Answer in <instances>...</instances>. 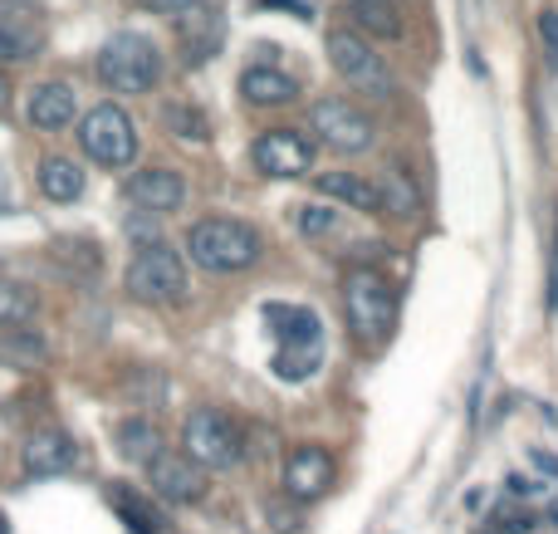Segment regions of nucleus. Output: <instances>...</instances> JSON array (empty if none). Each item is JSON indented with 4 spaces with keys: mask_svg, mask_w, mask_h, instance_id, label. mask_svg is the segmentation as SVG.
<instances>
[{
    "mask_svg": "<svg viewBox=\"0 0 558 534\" xmlns=\"http://www.w3.org/2000/svg\"><path fill=\"white\" fill-rule=\"evenodd\" d=\"M186 255L211 275H235L260 260V235L235 216H206L186 231Z\"/></svg>",
    "mask_w": 558,
    "mask_h": 534,
    "instance_id": "obj_1",
    "label": "nucleus"
},
{
    "mask_svg": "<svg viewBox=\"0 0 558 534\" xmlns=\"http://www.w3.org/2000/svg\"><path fill=\"white\" fill-rule=\"evenodd\" d=\"M98 78L113 94H147L162 78V54H157V45L147 35L123 29V35H113L98 49Z\"/></svg>",
    "mask_w": 558,
    "mask_h": 534,
    "instance_id": "obj_2",
    "label": "nucleus"
},
{
    "mask_svg": "<svg viewBox=\"0 0 558 534\" xmlns=\"http://www.w3.org/2000/svg\"><path fill=\"white\" fill-rule=\"evenodd\" d=\"M343 314L363 343H383L397 329V290L377 270H353L343 280Z\"/></svg>",
    "mask_w": 558,
    "mask_h": 534,
    "instance_id": "obj_3",
    "label": "nucleus"
},
{
    "mask_svg": "<svg viewBox=\"0 0 558 534\" xmlns=\"http://www.w3.org/2000/svg\"><path fill=\"white\" fill-rule=\"evenodd\" d=\"M128 294L143 304H182L186 300V265L172 245L147 241L128 265Z\"/></svg>",
    "mask_w": 558,
    "mask_h": 534,
    "instance_id": "obj_4",
    "label": "nucleus"
},
{
    "mask_svg": "<svg viewBox=\"0 0 558 534\" xmlns=\"http://www.w3.org/2000/svg\"><path fill=\"white\" fill-rule=\"evenodd\" d=\"M182 451L196 461V466L226 471V466H235V461L245 457V437H241V427H235L226 412L196 408L192 417H186V427H182Z\"/></svg>",
    "mask_w": 558,
    "mask_h": 534,
    "instance_id": "obj_5",
    "label": "nucleus"
},
{
    "mask_svg": "<svg viewBox=\"0 0 558 534\" xmlns=\"http://www.w3.org/2000/svg\"><path fill=\"white\" fill-rule=\"evenodd\" d=\"M78 147L94 157L98 167H128L137 157V128L118 104H98L78 123Z\"/></svg>",
    "mask_w": 558,
    "mask_h": 534,
    "instance_id": "obj_6",
    "label": "nucleus"
},
{
    "mask_svg": "<svg viewBox=\"0 0 558 534\" xmlns=\"http://www.w3.org/2000/svg\"><path fill=\"white\" fill-rule=\"evenodd\" d=\"M328 59H333V69L357 88V94H367V98L397 94L392 69H387L383 54H373V45H367L363 35H353V29H328Z\"/></svg>",
    "mask_w": 558,
    "mask_h": 534,
    "instance_id": "obj_7",
    "label": "nucleus"
},
{
    "mask_svg": "<svg viewBox=\"0 0 558 534\" xmlns=\"http://www.w3.org/2000/svg\"><path fill=\"white\" fill-rule=\"evenodd\" d=\"M308 128H314L333 153H367L377 137L373 118H367L363 108H353L348 98H318V104L308 108Z\"/></svg>",
    "mask_w": 558,
    "mask_h": 534,
    "instance_id": "obj_8",
    "label": "nucleus"
},
{
    "mask_svg": "<svg viewBox=\"0 0 558 534\" xmlns=\"http://www.w3.org/2000/svg\"><path fill=\"white\" fill-rule=\"evenodd\" d=\"M251 162L265 177H304L314 167V143L304 133H294V128H270V133L255 137Z\"/></svg>",
    "mask_w": 558,
    "mask_h": 534,
    "instance_id": "obj_9",
    "label": "nucleus"
},
{
    "mask_svg": "<svg viewBox=\"0 0 558 534\" xmlns=\"http://www.w3.org/2000/svg\"><path fill=\"white\" fill-rule=\"evenodd\" d=\"M147 481H153V490L162 500H172V506H192V500L206 496V466H196L186 451H157V457L147 461Z\"/></svg>",
    "mask_w": 558,
    "mask_h": 534,
    "instance_id": "obj_10",
    "label": "nucleus"
},
{
    "mask_svg": "<svg viewBox=\"0 0 558 534\" xmlns=\"http://www.w3.org/2000/svg\"><path fill=\"white\" fill-rule=\"evenodd\" d=\"M328 486H333V457H328L324 447L289 451V461H284V496L289 500L308 506V500L328 496Z\"/></svg>",
    "mask_w": 558,
    "mask_h": 534,
    "instance_id": "obj_11",
    "label": "nucleus"
},
{
    "mask_svg": "<svg viewBox=\"0 0 558 534\" xmlns=\"http://www.w3.org/2000/svg\"><path fill=\"white\" fill-rule=\"evenodd\" d=\"M177 35H182V54L186 64H206V59L221 49V35H226V20L216 5H186L182 15H177Z\"/></svg>",
    "mask_w": 558,
    "mask_h": 534,
    "instance_id": "obj_12",
    "label": "nucleus"
},
{
    "mask_svg": "<svg viewBox=\"0 0 558 534\" xmlns=\"http://www.w3.org/2000/svg\"><path fill=\"white\" fill-rule=\"evenodd\" d=\"M128 202L153 211V216H167L186 202V182H182V172H172V167H147V172H133Z\"/></svg>",
    "mask_w": 558,
    "mask_h": 534,
    "instance_id": "obj_13",
    "label": "nucleus"
},
{
    "mask_svg": "<svg viewBox=\"0 0 558 534\" xmlns=\"http://www.w3.org/2000/svg\"><path fill=\"white\" fill-rule=\"evenodd\" d=\"M74 461H78L74 437L59 432V427H45L25 441V471L29 476H64V471H74Z\"/></svg>",
    "mask_w": 558,
    "mask_h": 534,
    "instance_id": "obj_14",
    "label": "nucleus"
},
{
    "mask_svg": "<svg viewBox=\"0 0 558 534\" xmlns=\"http://www.w3.org/2000/svg\"><path fill=\"white\" fill-rule=\"evenodd\" d=\"M39 45H45L39 20L25 15V10L0 5V64H25V59L39 54Z\"/></svg>",
    "mask_w": 558,
    "mask_h": 534,
    "instance_id": "obj_15",
    "label": "nucleus"
},
{
    "mask_svg": "<svg viewBox=\"0 0 558 534\" xmlns=\"http://www.w3.org/2000/svg\"><path fill=\"white\" fill-rule=\"evenodd\" d=\"M265 324L275 329L279 349H318V314L304 304H270Z\"/></svg>",
    "mask_w": 558,
    "mask_h": 534,
    "instance_id": "obj_16",
    "label": "nucleus"
},
{
    "mask_svg": "<svg viewBox=\"0 0 558 534\" xmlns=\"http://www.w3.org/2000/svg\"><path fill=\"white\" fill-rule=\"evenodd\" d=\"M241 94H245V104H255V108H284L299 98V84L284 74V69L255 64L241 74Z\"/></svg>",
    "mask_w": 558,
    "mask_h": 534,
    "instance_id": "obj_17",
    "label": "nucleus"
},
{
    "mask_svg": "<svg viewBox=\"0 0 558 534\" xmlns=\"http://www.w3.org/2000/svg\"><path fill=\"white\" fill-rule=\"evenodd\" d=\"M74 88L59 84V78H49V84H35V94H29V123L45 128V133H54V128L74 123Z\"/></svg>",
    "mask_w": 558,
    "mask_h": 534,
    "instance_id": "obj_18",
    "label": "nucleus"
},
{
    "mask_svg": "<svg viewBox=\"0 0 558 534\" xmlns=\"http://www.w3.org/2000/svg\"><path fill=\"white\" fill-rule=\"evenodd\" d=\"M314 186H318V196L343 202V206H353V211H383L377 182H367V177H357V172H318Z\"/></svg>",
    "mask_w": 558,
    "mask_h": 534,
    "instance_id": "obj_19",
    "label": "nucleus"
},
{
    "mask_svg": "<svg viewBox=\"0 0 558 534\" xmlns=\"http://www.w3.org/2000/svg\"><path fill=\"white\" fill-rule=\"evenodd\" d=\"M343 15L373 39H402V10H397V0H348Z\"/></svg>",
    "mask_w": 558,
    "mask_h": 534,
    "instance_id": "obj_20",
    "label": "nucleus"
},
{
    "mask_svg": "<svg viewBox=\"0 0 558 534\" xmlns=\"http://www.w3.org/2000/svg\"><path fill=\"white\" fill-rule=\"evenodd\" d=\"M39 192H45L49 202H78V196H84V172H78V162H69V157H45V162H39Z\"/></svg>",
    "mask_w": 558,
    "mask_h": 534,
    "instance_id": "obj_21",
    "label": "nucleus"
},
{
    "mask_svg": "<svg viewBox=\"0 0 558 534\" xmlns=\"http://www.w3.org/2000/svg\"><path fill=\"white\" fill-rule=\"evenodd\" d=\"M118 451H123L128 461H143V466H147V461L162 451V437H157L153 422L133 417V422H123V427H118Z\"/></svg>",
    "mask_w": 558,
    "mask_h": 534,
    "instance_id": "obj_22",
    "label": "nucleus"
},
{
    "mask_svg": "<svg viewBox=\"0 0 558 534\" xmlns=\"http://www.w3.org/2000/svg\"><path fill=\"white\" fill-rule=\"evenodd\" d=\"M35 290H25L20 280H0V329H20L35 319Z\"/></svg>",
    "mask_w": 558,
    "mask_h": 534,
    "instance_id": "obj_23",
    "label": "nucleus"
},
{
    "mask_svg": "<svg viewBox=\"0 0 558 534\" xmlns=\"http://www.w3.org/2000/svg\"><path fill=\"white\" fill-rule=\"evenodd\" d=\"M377 202H383L387 216H412V211H416V192H412V182H407L402 167H387V172H383Z\"/></svg>",
    "mask_w": 558,
    "mask_h": 534,
    "instance_id": "obj_24",
    "label": "nucleus"
},
{
    "mask_svg": "<svg viewBox=\"0 0 558 534\" xmlns=\"http://www.w3.org/2000/svg\"><path fill=\"white\" fill-rule=\"evenodd\" d=\"M108 500H113V510L128 520V525H133V534H157V525H162V520L153 515V506H147L143 496H133L128 486H113V496H108Z\"/></svg>",
    "mask_w": 558,
    "mask_h": 534,
    "instance_id": "obj_25",
    "label": "nucleus"
},
{
    "mask_svg": "<svg viewBox=\"0 0 558 534\" xmlns=\"http://www.w3.org/2000/svg\"><path fill=\"white\" fill-rule=\"evenodd\" d=\"M314 368H318V349H279L275 359V373L284 383H304Z\"/></svg>",
    "mask_w": 558,
    "mask_h": 534,
    "instance_id": "obj_26",
    "label": "nucleus"
},
{
    "mask_svg": "<svg viewBox=\"0 0 558 534\" xmlns=\"http://www.w3.org/2000/svg\"><path fill=\"white\" fill-rule=\"evenodd\" d=\"M167 123H172V133L186 137V143H206V137H211V128H206V118L196 113V108L172 104V108H167Z\"/></svg>",
    "mask_w": 558,
    "mask_h": 534,
    "instance_id": "obj_27",
    "label": "nucleus"
},
{
    "mask_svg": "<svg viewBox=\"0 0 558 534\" xmlns=\"http://www.w3.org/2000/svg\"><path fill=\"white\" fill-rule=\"evenodd\" d=\"M299 231L304 235H333L338 231V211L333 206H324V202H308V206H299Z\"/></svg>",
    "mask_w": 558,
    "mask_h": 534,
    "instance_id": "obj_28",
    "label": "nucleus"
},
{
    "mask_svg": "<svg viewBox=\"0 0 558 534\" xmlns=\"http://www.w3.org/2000/svg\"><path fill=\"white\" fill-rule=\"evenodd\" d=\"M0 359L5 363H20V368H35L45 359V343L35 333H20V339H0Z\"/></svg>",
    "mask_w": 558,
    "mask_h": 534,
    "instance_id": "obj_29",
    "label": "nucleus"
},
{
    "mask_svg": "<svg viewBox=\"0 0 558 534\" xmlns=\"http://www.w3.org/2000/svg\"><path fill=\"white\" fill-rule=\"evenodd\" d=\"M147 10H157V15H182L186 5H196V0H143Z\"/></svg>",
    "mask_w": 558,
    "mask_h": 534,
    "instance_id": "obj_30",
    "label": "nucleus"
},
{
    "mask_svg": "<svg viewBox=\"0 0 558 534\" xmlns=\"http://www.w3.org/2000/svg\"><path fill=\"white\" fill-rule=\"evenodd\" d=\"M539 29H544V39H549V49L558 54V15H554V10H544V15H539Z\"/></svg>",
    "mask_w": 558,
    "mask_h": 534,
    "instance_id": "obj_31",
    "label": "nucleus"
},
{
    "mask_svg": "<svg viewBox=\"0 0 558 534\" xmlns=\"http://www.w3.org/2000/svg\"><path fill=\"white\" fill-rule=\"evenodd\" d=\"M549 304L558 310V231H554V255H549Z\"/></svg>",
    "mask_w": 558,
    "mask_h": 534,
    "instance_id": "obj_32",
    "label": "nucleus"
},
{
    "mask_svg": "<svg viewBox=\"0 0 558 534\" xmlns=\"http://www.w3.org/2000/svg\"><path fill=\"white\" fill-rule=\"evenodd\" d=\"M270 520H275V530H289V534L299 530V515H294V510H289V515H284V510H279V506H270Z\"/></svg>",
    "mask_w": 558,
    "mask_h": 534,
    "instance_id": "obj_33",
    "label": "nucleus"
},
{
    "mask_svg": "<svg viewBox=\"0 0 558 534\" xmlns=\"http://www.w3.org/2000/svg\"><path fill=\"white\" fill-rule=\"evenodd\" d=\"M534 490H539V486H534V481H524V476H510V496H534Z\"/></svg>",
    "mask_w": 558,
    "mask_h": 534,
    "instance_id": "obj_34",
    "label": "nucleus"
},
{
    "mask_svg": "<svg viewBox=\"0 0 558 534\" xmlns=\"http://www.w3.org/2000/svg\"><path fill=\"white\" fill-rule=\"evenodd\" d=\"M534 461H539V471H549V476L558 471V461H554V457H544V451H534Z\"/></svg>",
    "mask_w": 558,
    "mask_h": 534,
    "instance_id": "obj_35",
    "label": "nucleus"
},
{
    "mask_svg": "<svg viewBox=\"0 0 558 534\" xmlns=\"http://www.w3.org/2000/svg\"><path fill=\"white\" fill-rule=\"evenodd\" d=\"M5 108H10V78L0 74V113H5Z\"/></svg>",
    "mask_w": 558,
    "mask_h": 534,
    "instance_id": "obj_36",
    "label": "nucleus"
},
{
    "mask_svg": "<svg viewBox=\"0 0 558 534\" xmlns=\"http://www.w3.org/2000/svg\"><path fill=\"white\" fill-rule=\"evenodd\" d=\"M0 534H10V525H5V515H0Z\"/></svg>",
    "mask_w": 558,
    "mask_h": 534,
    "instance_id": "obj_37",
    "label": "nucleus"
}]
</instances>
